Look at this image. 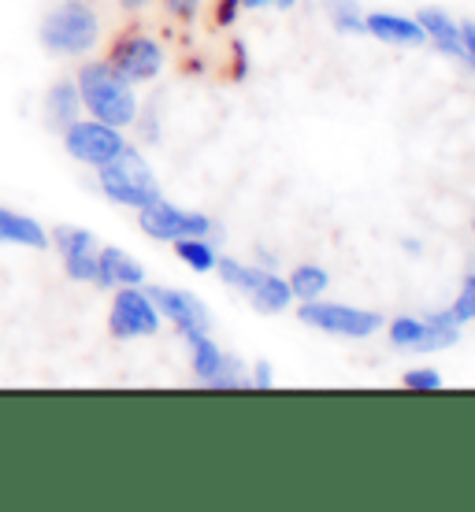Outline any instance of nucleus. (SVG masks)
<instances>
[{"instance_id":"obj_1","label":"nucleus","mask_w":475,"mask_h":512,"mask_svg":"<svg viewBox=\"0 0 475 512\" xmlns=\"http://www.w3.org/2000/svg\"><path fill=\"white\" fill-rule=\"evenodd\" d=\"M78 97L82 108L93 119H101L108 127H130L138 119V97L127 78H119L104 60H90V64L78 67Z\"/></svg>"},{"instance_id":"obj_2","label":"nucleus","mask_w":475,"mask_h":512,"mask_svg":"<svg viewBox=\"0 0 475 512\" xmlns=\"http://www.w3.org/2000/svg\"><path fill=\"white\" fill-rule=\"evenodd\" d=\"M101 41V19L90 0H64L41 19V45L52 56H86Z\"/></svg>"},{"instance_id":"obj_3","label":"nucleus","mask_w":475,"mask_h":512,"mask_svg":"<svg viewBox=\"0 0 475 512\" xmlns=\"http://www.w3.org/2000/svg\"><path fill=\"white\" fill-rule=\"evenodd\" d=\"M97 179L108 201H116L123 208H145L149 201L160 197L153 167L145 164V156L138 149L123 145L116 160H108L104 167H97Z\"/></svg>"},{"instance_id":"obj_4","label":"nucleus","mask_w":475,"mask_h":512,"mask_svg":"<svg viewBox=\"0 0 475 512\" xmlns=\"http://www.w3.org/2000/svg\"><path fill=\"white\" fill-rule=\"evenodd\" d=\"M104 64L112 67L119 78H127L130 86L153 82L164 71V45L142 26H127V30H119L116 38L108 41Z\"/></svg>"},{"instance_id":"obj_5","label":"nucleus","mask_w":475,"mask_h":512,"mask_svg":"<svg viewBox=\"0 0 475 512\" xmlns=\"http://www.w3.org/2000/svg\"><path fill=\"white\" fill-rule=\"evenodd\" d=\"M390 346L405 353H438L461 342V323L453 320V312H431V316H398L390 323Z\"/></svg>"},{"instance_id":"obj_6","label":"nucleus","mask_w":475,"mask_h":512,"mask_svg":"<svg viewBox=\"0 0 475 512\" xmlns=\"http://www.w3.org/2000/svg\"><path fill=\"white\" fill-rule=\"evenodd\" d=\"M297 320L305 327H316L323 334H338V338H372L383 327V316H375L368 308L338 305V301H305L297 308Z\"/></svg>"},{"instance_id":"obj_7","label":"nucleus","mask_w":475,"mask_h":512,"mask_svg":"<svg viewBox=\"0 0 475 512\" xmlns=\"http://www.w3.org/2000/svg\"><path fill=\"white\" fill-rule=\"evenodd\" d=\"M138 227L156 242H175V238H208L216 231V223L201 212H186V208L171 205L164 197L149 201L145 208H138Z\"/></svg>"},{"instance_id":"obj_8","label":"nucleus","mask_w":475,"mask_h":512,"mask_svg":"<svg viewBox=\"0 0 475 512\" xmlns=\"http://www.w3.org/2000/svg\"><path fill=\"white\" fill-rule=\"evenodd\" d=\"M123 145L127 141H123L119 127H108L101 119H75L71 127H64V149L78 164L104 167L108 160H116Z\"/></svg>"},{"instance_id":"obj_9","label":"nucleus","mask_w":475,"mask_h":512,"mask_svg":"<svg viewBox=\"0 0 475 512\" xmlns=\"http://www.w3.org/2000/svg\"><path fill=\"white\" fill-rule=\"evenodd\" d=\"M108 331L112 338H153L160 331V312L149 301L145 290L138 286H119L112 297V312H108Z\"/></svg>"},{"instance_id":"obj_10","label":"nucleus","mask_w":475,"mask_h":512,"mask_svg":"<svg viewBox=\"0 0 475 512\" xmlns=\"http://www.w3.org/2000/svg\"><path fill=\"white\" fill-rule=\"evenodd\" d=\"M156 312L179 327V334L193 338V334H208V308L205 301L190 290H175V286H149L145 290Z\"/></svg>"},{"instance_id":"obj_11","label":"nucleus","mask_w":475,"mask_h":512,"mask_svg":"<svg viewBox=\"0 0 475 512\" xmlns=\"http://www.w3.org/2000/svg\"><path fill=\"white\" fill-rule=\"evenodd\" d=\"M186 342H190L193 375H197L205 386H212V390H238V386H245L242 368H238V364H234L208 334H193V338H186Z\"/></svg>"},{"instance_id":"obj_12","label":"nucleus","mask_w":475,"mask_h":512,"mask_svg":"<svg viewBox=\"0 0 475 512\" xmlns=\"http://www.w3.org/2000/svg\"><path fill=\"white\" fill-rule=\"evenodd\" d=\"M142 282H145V268L130 253H123L116 245L97 249V286L119 290V286H142Z\"/></svg>"},{"instance_id":"obj_13","label":"nucleus","mask_w":475,"mask_h":512,"mask_svg":"<svg viewBox=\"0 0 475 512\" xmlns=\"http://www.w3.org/2000/svg\"><path fill=\"white\" fill-rule=\"evenodd\" d=\"M364 34H372L375 41H386V45H401V49H416V45L427 41L424 26L416 23V19L386 15V12L368 15V19H364Z\"/></svg>"},{"instance_id":"obj_14","label":"nucleus","mask_w":475,"mask_h":512,"mask_svg":"<svg viewBox=\"0 0 475 512\" xmlns=\"http://www.w3.org/2000/svg\"><path fill=\"white\" fill-rule=\"evenodd\" d=\"M0 245H26V249H49V231L38 219L19 216L0 205Z\"/></svg>"},{"instance_id":"obj_15","label":"nucleus","mask_w":475,"mask_h":512,"mask_svg":"<svg viewBox=\"0 0 475 512\" xmlns=\"http://www.w3.org/2000/svg\"><path fill=\"white\" fill-rule=\"evenodd\" d=\"M78 108H82V97H78L75 78H56L45 93V123H52L56 130L71 127L78 119Z\"/></svg>"},{"instance_id":"obj_16","label":"nucleus","mask_w":475,"mask_h":512,"mask_svg":"<svg viewBox=\"0 0 475 512\" xmlns=\"http://www.w3.org/2000/svg\"><path fill=\"white\" fill-rule=\"evenodd\" d=\"M416 23L424 26L427 41H435L438 52L461 56V23H453L450 15L438 12V8H424V12L416 15Z\"/></svg>"},{"instance_id":"obj_17","label":"nucleus","mask_w":475,"mask_h":512,"mask_svg":"<svg viewBox=\"0 0 475 512\" xmlns=\"http://www.w3.org/2000/svg\"><path fill=\"white\" fill-rule=\"evenodd\" d=\"M290 282L279 279V275H271V271H264V279L249 290V301H253V308L257 312H264V316H279V312H286V305H290Z\"/></svg>"},{"instance_id":"obj_18","label":"nucleus","mask_w":475,"mask_h":512,"mask_svg":"<svg viewBox=\"0 0 475 512\" xmlns=\"http://www.w3.org/2000/svg\"><path fill=\"white\" fill-rule=\"evenodd\" d=\"M49 245H52V249H60V256L97 253V249H101V242H97L90 231H82V227H71V223H60V227H52V231H49Z\"/></svg>"},{"instance_id":"obj_19","label":"nucleus","mask_w":475,"mask_h":512,"mask_svg":"<svg viewBox=\"0 0 475 512\" xmlns=\"http://www.w3.org/2000/svg\"><path fill=\"white\" fill-rule=\"evenodd\" d=\"M327 282H331V275L320 264H297V271L290 275V294L297 301H316L327 290Z\"/></svg>"},{"instance_id":"obj_20","label":"nucleus","mask_w":475,"mask_h":512,"mask_svg":"<svg viewBox=\"0 0 475 512\" xmlns=\"http://www.w3.org/2000/svg\"><path fill=\"white\" fill-rule=\"evenodd\" d=\"M216 271H219V279L227 282V286H234L238 294L249 297V290H253V286L264 279V271H268V268H253V264H242V260H231V256H223V260H216Z\"/></svg>"},{"instance_id":"obj_21","label":"nucleus","mask_w":475,"mask_h":512,"mask_svg":"<svg viewBox=\"0 0 475 512\" xmlns=\"http://www.w3.org/2000/svg\"><path fill=\"white\" fill-rule=\"evenodd\" d=\"M175 256L182 264H190L193 271H212L219 260L208 238H175Z\"/></svg>"},{"instance_id":"obj_22","label":"nucleus","mask_w":475,"mask_h":512,"mask_svg":"<svg viewBox=\"0 0 475 512\" xmlns=\"http://www.w3.org/2000/svg\"><path fill=\"white\" fill-rule=\"evenodd\" d=\"M327 19L338 34H364V15H360L357 0H327Z\"/></svg>"},{"instance_id":"obj_23","label":"nucleus","mask_w":475,"mask_h":512,"mask_svg":"<svg viewBox=\"0 0 475 512\" xmlns=\"http://www.w3.org/2000/svg\"><path fill=\"white\" fill-rule=\"evenodd\" d=\"M64 271L75 282H97V253H75L64 256Z\"/></svg>"},{"instance_id":"obj_24","label":"nucleus","mask_w":475,"mask_h":512,"mask_svg":"<svg viewBox=\"0 0 475 512\" xmlns=\"http://www.w3.org/2000/svg\"><path fill=\"white\" fill-rule=\"evenodd\" d=\"M453 320L457 323H472L475 320V275H468L461 286V294H457V301L450 305Z\"/></svg>"},{"instance_id":"obj_25","label":"nucleus","mask_w":475,"mask_h":512,"mask_svg":"<svg viewBox=\"0 0 475 512\" xmlns=\"http://www.w3.org/2000/svg\"><path fill=\"white\" fill-rule=\"evenodd\" d=\"M401 383L409 386V390H438V386H442V375H438L435 368H412V372H405Z\"/></svg>"},{"instance_id":"obj_26","label":"nucleus","mask_w":475,"mask_h":512,"mask_svg":"<svg viewBox=\"0 0 475 512\" xmlns=\"http://www.w3.org/2000/svg\"><path fill=\"white\" fill-rule=\"evenodd\" d=\"M160 4L167 8V15H175L182 23L197 19V12H201V0H160Z\"/></svg>"},{"instance_id":"obj_27","label":"nucleus","mask_w":475,"mask_h":512,"mask_svg":"<svg viewBox=\"0 0 475 512\" xmlns=\"http://www.w3.org/2000/svg\"><path fill=\"white\" fill-rule=\"evenodd\" d=\"M238 12H242V0H219V4H216V23L219 26H234Z\"/></svg>"},{"instance_id":"obj_28","label":"nucleus","mask_w":475,"mask_h":512,"mask_svg":"<svg viewBox=\"0 0 475 512\" xmlns=\"http://www.w3.org/2000/svg\"><path fill=\"white\" fill-rule=\"evenodd\" d=\"M461 60L475 67V23H461Z\"/></svg>"},{"instance_id":"obj_29","label":"nucleus","mask_w":475,"mask_h":512,"mask_svg":"<svg viewBox=\"0 0 475 512\" xmlns=\"http://www.w3.org/2000/svg\"><path fill=\"white\" fill-rule=\"evenodd\" d=\"M249 383L257 386V390H268V386L275 383V375H271V364H268V360H260L257 372H253V379H249Z\"/></svg>"},{"instance_id":"obj_30","label":"nucleus","mask_w":475,"mask_h":512,"mask_svg":"<svg viewBox=\"0 0 475 512\" xmlns=\"http://www.w3.org/2000/svg\"><path fill=\"white\" fill-rule=\"evenodd\" d=\"M297 0H242V8H294Z\"/></svg>"},{"instance_id":"obj_31","label":"nucleus","mask_w":475,"mask_h":512,"mask_svg":"<svg viewBox=\"0 0 475 512\" xmlns=\"http://www.w3.org/2000/svg\"><path fill=\"white\" fill-rule=\"evenodd\" d=\"M249 75V64H245V45L238 41L234 45V78H245Z\"/></svg>"},{"instance_id":"obj_32","label":"nucleus","mask_w":475,"mask_h":512,"mask_svg":"<svg viewBox=\"0 0 475 512\" xmlns=\"http://www.w3.org/2000/svg\"><path fill=\"white\" fill-rule=\"evenodd\" d=\"M119 8L123 12H142V8H149V0H119Z\"/></svg>"}]
</instances>
